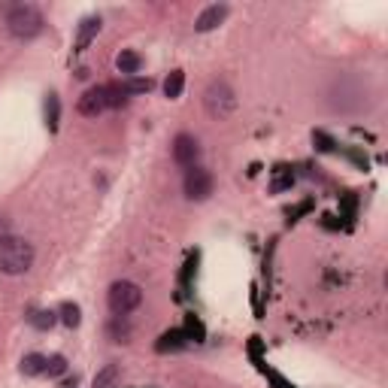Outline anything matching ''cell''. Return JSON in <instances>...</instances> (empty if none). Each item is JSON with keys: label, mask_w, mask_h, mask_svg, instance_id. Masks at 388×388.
I'll return each mask as SVG.
<instances>
[{"label": "cell", "mask_w": 388, "mask_h": 388, "mask_svg": "<svg viewBox=\"0 0 388 388\" xmlns=\"http://www.w3.org/2000/svg\"><path fill=\"white\" fill-rule=\"evenodd\" d=\"M118 380H122V370H118V364H106V367L94 376V388H115Z\"/></svg>", "instance_id": "obj_12"}, {"label": "cell", "mask_w": 388, "mask_h": 388, "mask_svg": "<svg viewBox=\"0 0 388 388\" xmlns=\"http://www.w3.org/2000/svg\"><path fill=\"white\" fill-rule=\"evenodd\" d=\"M115 67L122 73H127V76H134V73H139V67H143V58H139L134 49H122L115 58Z\"/></svg>", "instance_id": "obj_10"}, {"label": "cell", "mask_w": 388, "mask_h": 388, "mask_svg": "<svg viewBox=\"0 0 388 388\" xmlns=\"http://www.w3.org/2000/svg\"><path fill=\"white\" fill-rule=\"evenodd\" d=\"M198 158H200V143L191 134H179L173 139V161L182 167H198Z\"/></svg>", "instance_id": "obj_7"}, {"label": "cell", "mask_w": 388, "mask_h": 388, "mask_svg": "<svg viewBox=\"0 0 388 388\" xmlns=\"http://www.w3.org/2000/svg\"><path fill=\"white\" fill-rule=\"evenodd\" d=\"M4 25H6V34L13 40H34V37L42 34V25H46V21H42V13L37 6L18 4L6 13Z\"/></svg>", "instance_id": "obj_3"}, {"label": "cell", "mask_w": 388, "mask_h": 388, "mask_svg": "<svg viewBox=\"0 0 388 388\" xmlns=\"http://www.w3.org/2000/svg\"><path fill=\"white\" fill-rule=\"evenodd\" d=\"M64 370H67V361H64V355H52V358L46 361V373H49V376H61Z\"/></svg>", "instance_id": "obj_16"}, {"label": "cell", "mask_w": 388, "mask_h": 388, "mask_svg": "<svg viewBox=\"0 0 388 388\" xmlns=\"http://www.w3.org/2000/svg\"><path fill=\"white\" fill-rule=\"evenodd\" d=\"M182 89H186V73L173 70V73H170V76L164 79V94L170 97V101H176V97L182 94Z\"/></svg>", "instance_id": "obj_13"}, {"label": "cell", "mask_w": 388, "mask_h": 388, "mask_svg": "<svg viewBox=\"0 0 388 388\" xmlns=\"http://www.w3.org/2000/svg\"><path fill=\"white\" fill-rule=\"evenodd\" d=\"M61 321H64L67 328H76V325H79V307L64 304V307H61Z\"/></svg>", "instance_id": "obj_14"}, {"label": "cell", "mask_w": 388, "mask_h": 388, "mask_svg": "<svg viewBox=\"0 0 388 388\" xmlns=\"http://www.w3.org/2000/svg\"><path fill=\"white\" fill-rule=\"evenodd\" d=\"M34 243H28L25 236H13L6 234L0 240V273L4 276H21L34 267Z\"/></svg>", "instance_id": "obj_1"}, {"label": "cell", "mask_w": 388, "mask_h": 388, "mask_svg": "<svg viewBox=\"0 0 388 388\" xmlns=\"http://www.w3.org/2000/svg\"><path fill=\"white\" fill-rule=\"evenodd\" d=\"M203 106L212 118H228L234 110H236V94L228 82L215 79L207 85V94H203Z\"/></svg>", "instance_id": "obj_5"}, {"label": "cell", "mask_w": 388, "mask_h": 388, "mask_svg": "<svg viewBox=\"0 0 388 388\" xmlns=\"http://www.w3.org/2000/svg\"><path fill=\"white\" fill-rule=\"evenodd\" d=\"M46 355H40V352H28L25 358H21V373L25 376H42L46 373Z\"/></svg>", "instance_id": "obj_11"}, {"label": "cell", "mask_w": 388, "mask_h": 388, "mask_svg": "<svg viewBox=\"0 0 388 388\" xmlns=\"http://www.w3.org/2000/svg\"><path fill=\"white\" fill-rule=\"evenodd\" d=\"M106 304H110L115 316H127V312H134L143 304V288L131 283V279H118V283H113L110 291H106Z\"/></svg>", "instance_id": "obj_4"}, {"label": "cell", "mask_w": 388, "mask_h": 388, "mask_svg": "<svg viewBox=\"0 0 388 388\" xmlns=\"http://www.w3.org/2000/svg\"><path fill=\"white\" fill-rule=\"evenodd\" d=\"M30 325L40 328V331L52 328V325H55V312H34V316H30Z\"/></svg>", "instance_id": "obj_15"}, {"label": "cell", "mask_w": 388, "mask_h": 388, "mask_svg": "<svg viewBox=\"0 0 388 388\" xmlns=\"http://www.w3.org/2000/svg\"><path fill=\"white\" fill-rule=\"evenodd\" d=\"M9 234V222H6V215H0V240Z\"/></svg>", "instance_id": "obj_17"}, {"label": "cell", "mask_w": 388, "mask_h": 388, "mask_svg": "<svg viewBox=\"0 0 388 388\" xmlns=\"http://www.w3.org/2000/svg\"><path fill=\"white\" fill-rule=\"evenodd\" d=\"M212 173L203 167H188L186 173V182H182V188H186V198L188 200H207L212 194Z\"/></svg>", "instance_id": "obj_6"}, {"label": "cell", "mask_w": 388, "mask_h": 388, "mask_svg": "<svg viewBox=\"0 0 388 388\" xmlns=\"http://www.w3.org/2000/svg\"><path fill=\"white\" fill-rule=\"evenodd\" d=\"M224 18H228V6H224V4H212V6L203 9V13H200L198 18H194V30H200V34H207V30L219 28Z\"/></svg>", "instance_id": "obj_8"}, {"label": "cell", "mask_w": 388, "mask_h": 388, "mask_svg": "<svg viewBox=\"0 0 388 388\" xmlns=\"http://www.w3.org/2000/svg\"><path fill=\"white\" fill-rule=\"evenodd\" d=\"M97 30H101V18L97 16H89L79 25V37H76V52H85L89 49V42L97 37Z\"/></svg>", "instance_id": "obj_9"}, {"label": "cell", "mask_w": 388, "mask_h": 388, "mask_svg": "<svg viewBox=\"0 0 388 388\" xmlns=\"http://www.w3.org/2000/svg\"><path fill=\"white\" fill-rule=\"evenodd\" d=\"M125 101H127V94H125V89H118V85H94V89H89L79 97L76 110L85 118H97L106 110H113V106H122Z\"/></svg>", "instance_id": "obj_2"}]
</instances>
